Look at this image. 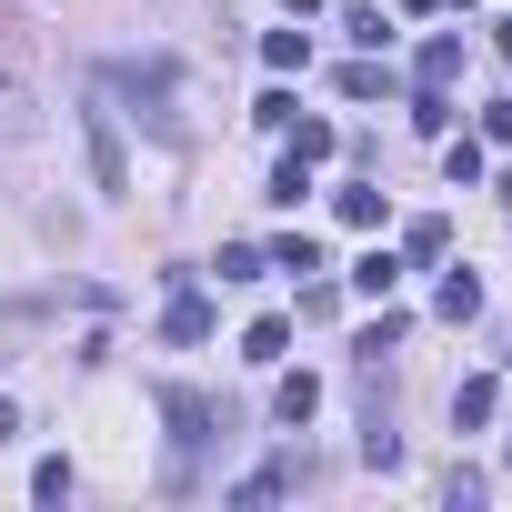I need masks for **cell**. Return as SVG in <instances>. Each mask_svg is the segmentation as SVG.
<instances>
[{
    "label": "cell",
    "instance_id": "1",
    "mask_svg": "<svg viewBox=\"0 0 512 512\" xmlns=\"http://www.w3.org/2000/svg\"><path fill=\"white\" fill-rule=\"evenodd\" d=\"M111 91H121L161 141H181V111H171V101H181V61H161V51H151V61H121V71H111Z\"/></svg>",
    "mask_w": 512,
    "mask_h": 512
},
{
    "label": "cell",
    "instance_id": "2",
    "mask_svg": "<svg viewBox=\"0 0 512 512\" xmlns=\"http://www.w3.org/2000/svg\"><path fill=\"white\" fill-rule=\"evenodd\" d=\"M161 422H171V442H181V462H171V492H191V452L221 432V402H211V392H191V382H161Z\"/></svg>",
    "mask_w": 512,
    "mask_h": 512
},
{
    "label": "cell",
    "instance_id": "3",
    "mask_svg": "<svg viewBox=\"0 0 512 512\" xmlns=\"http://www.w3.org/2000/svg\"><path fill=\"white\" fill-rule=\"evenodd\" d=\"M81 141H91V191L131 201V161H121V111L111 101H81Z\"/></svg>",
    "mask_w": 512,
    "mask_h": 512
},
{
    "label": "cell",
    "instance_id": "4",
    "mask_svg": "<svg viewBox=\"0 0 512 512\" xmlns=\"http://www.w3.org/2000/svg\"><path fill=\"white\" fill-rule=\"evenodd\" d=\"M0 141H41V81L11 41H0Z\"/></svg>",
    "mask_w": 512,
    "mask_h": 512
},
{
    "label": "cell",
    "instance_id": "5",
    "mask_svg": "<svg viewBox=\"0 0 512 512\" xmlns=\"http://www.w3.org/2000/svg\"><path fill=\"white\" fill-rule=\"evenodd\" d=\"M161 342H181V352H191V342H211V292H191V282H181V292L161 302Z\"/></svg>",
    "mask_w": 512,
    "mask_h": 512
},
{
    "label": "cell",
    "instance_id": "6",
    "mask_svg": "<svg viewBox=\"0 0 512 512\" xmlns=\"http://www.w3.org/2000/svg\"><path fill=\"white\" fill-rule=\"evenodd\" d=\"M292 482H302V462L282 452V462H262V472H251V482H231V502H241V512H262V502H282Z\"/></svg>",
    "mask_w": 512,
    "mask_h": 512
},
{
    "label": "cell",
    "instance_id": "7",
    "mask_svg": "<svg viewBox=\"0 0 512 512\" xmlns=\"http://www.w3.org/2000/svg\"><path fill=\"white\" fill-rule=\"evenodd\" d=\"M492 412H502V382H492V372H472V382L452 392V432H482Z\"/></svg>",
    "mask_w": 512,
    "mask_h": 512
},
{
    "label": "cell",
    "instance_id": "8",
    "mask_svg": "<svg viewBox=\"0 0 512 512\" xmlns=\"http://www.w3.org/2000/svg\"><path fill=\"white\" fill-rule=\"evenodd\" d=\"M282 352H292V322H282V312H262V322L241 332V362H262V372H272Z\"/></svg>",
    "mask_w": 512,
    "mask_h": 512
},
{
    "label": "cell",
    "instance_id": "9",
    "mask_svg": "<svg viewBox=\"0 0 512 512\" xmlns=\"http://www.w3.org/2000/svg\"><path fill=\"white\" fill-rule=\"evenodd\" d=\"M422 81H432V91L462 81V31H432V41H422Z\"/></svg>",
    "mask_w": 512,
    "mask_h": 512
},
{
    "label": "cell",
    "instance_id": "10",
    "mask_svg": "<svg viewBox=\"0 0 512 512\" xmlns=\"http://www.w3.org/2000/svg\"><path fill=\"white\" fill-rule=\"evenodd\" d=\"M272 412H282V422H312V412H322V382H312V372H282V382H272Z\"/></svg>",
    "mask_w": 512,
    "mask_h": 512
},
{
    "label": "cell",
    "instance_id": "11",
    "mask_svg": "<svg viewBox=\"0 0 512 512\" xmlns=\"http://www.w3.org/2000/svg\"><path fill=\"white\" fill-rule=\"evenodd\" d=\"M442 251H452V221H442V211H422V221L402 231V262H442Z\"/></svg>",
    "mask_w": 512,
    "mask_h": 512
},
{
    "label": "cell",
    "instance_id": "12",
    "mask_svg": "<svg viewBox=\"0 0 512 512\" xmlns=\"http://www.w3.org/2000/svg\"><path fill=\"white\" fill-rule=\"evenodd\" d=\"M332 211H342L352 231H382V211H392V201H382L372 181H352V191H332Z\"/></svg>",
    "mask_w": 512,
    "mask_h": 512
},
{
    "label": "cell",
    "instance_id": "13",
    "mask_svg": "<svg viewBox=\"0 0 512 512\" xmlns=\"http://www.w3.org/2000/svg\"><path fill=\"white\" fill-rule=\"evenodd\" d=\"M432 312H442V322H472V312H482V282H472V272H442Z\"/></svg>",
    "mask_w": 512,
    "mask_h": 512
},
{
    "label": "cell",
    "instance_id": "14",
    "mask_svg": "<svg viewBox=\"0 0 512 512\" xmlns=\"http://www.w3.org/2000/svg\"><path fill=\"white\" fill-rule=\"evenodd\" d=\"M392 282H402V251H362V262H352V292H372V302H382Z\"/></svg>",
    "mask_w": 512,
    "mask_h": 512
},
{
    "label": "cell",
    "instance_id": "15",
    "mask_svg": "<svg viewBox=\"0 0 512 512\" xmlns=\"http://www.w3.org/2000/svg\"><path fill=\"white\" fill-rule=\"evenodd\" d=\"M221 282H262L272 272V251H251V241H221V262H211Z\"/></svg>",
    "mask_w": 512,
    "mask_h": 512
},
{
    "label": "cell",
    "instance_id": "16",
    "mask_svg": "<svg viewBox=\"0 0 512 512\" xmlns=\"http://www.w3.org/2000/svg\"><path fill=\"white\" fill-rule=\"evenodd\" d=\"M262 61H272V71H302V61H312V31H262Z\"/></svg>",
    "mask_w": 512,
    "mask_h": 512
},
{
    "label": "cell",
    "instance_id": "17",
    "mask_svg": "<svg viewBox=\"0 0 512 512\" xmlns=\"http://www.w3.org/2000/svg\"><path fill=\"white\" fill-rule=\"evenodd\" d=\"M382 91H392V71H382V61H372V51H362V61H352V71H342V101H382Z\"/></svg>",
    "mask_w": 512,
    "mask_h": 512
},
{
    "label": "cell",
    "instance_id": "18",
    "mask_svg": "<svg viewBox=\"0 0 512 512\" xmlns=\"http://www.w3.org/2000/svg\"><path fill=\"white\" fill-rule=\"evenodd\" d=\"M412 131H432V141H442V131H452V91H432V81H422V91H412Z\"/></svg>",
    "mask_w": 512,
    "mask_h": 512
},
{
    "label": "cell",
    "instance_id": "19",
    "mask_svg": "<svg viewBox=\"0 0 512 512\" xmlns=\"http://www.w3.org/2000/svg\"><path fill=\"white\" fill-rule=\"evenodd\" d=\"M442 171H452V191H472V181H482V141H452V131H442Z\"/></svg>",
    "mask_w": 512,
    "mask_h": 512
},
{
    "label": "cell",
    "instance_id": "20",
    "mask_svg": "<svg viewBox=\"0 0 512 512\" xmlns=\"http://www.w3.org/2000/svg\"><path fill=\"white\" fill-rule=\"evenodd\" d=\"M342 31H352L362 51H392V31H382V11H372V0H352V11H342Z\"/></svg>",
    "mask_w": 512,
    "mask_h": 512
},
{
    "label": "cell",
    "instance_id": "21",
    "mask_svg": "<svg viewBox=\"0 0 512 512\" xmlns=\"http://www.w3.org/2000/svg\"><path fill=\"white\" fill-rule=\"evenodd\" d=\"M292 151H302V161H332L342 131H332V121H292Z\"/></svg>",
    "mask_w": 512,
    "mask_h": 512
},
{
    "label": "cell",
    "instance_id": "22",
    "mask_svg": "<svg viewBox=\"0 0 512 512\" xmlns=\"http://www.w3.org/2000/svg\"><path fill=\"white\" fill-rule=\"evenodd\" d=\"M272 272H322V241H312V231H292V241L272 251Z\"/></svg>",
    "mask_w": 512,
    "mask_h": 512
},
{
    "label": "cell",
    "instance_id": "23",
    "mask_svg": "<svg viewBox=\"0 0 512 512\" xmlns=\"http://www.w3.org/2000/svg\"><path fill=\"white\" fill-rule=\"evenodd\" d=\"M302 191H312V161H302V151H282V171H272V201H302Z\"/></svg>",
    "mask_w": 512,
    "mask_h": 512
},
{
    "label": "cell",
    "instance_id": "24",
    "mask_svg": "<svg viewBox=\"0 0 512 512\" xmlns=\"http://www.w3.org/2000/svg\"><path fill=\"white\" fill-rule=\"evenodd\" d=\"M442 502H452V512H472V502H482V472H472V462H452V472H442Z\"/></svg>",
    "mask_w": 512,
    "mask_h": 512
},
{
    "label": "cell",
    "instance_id": "25",
    "mask_svg": "<svg viewBox=\"0 0 512 512\" xmlns=\"http://www.w3.org/2000/svg\"><path fill=\"white\" fill-rule=\"evenodd\" d=\"M31 502H71V462H41L31 472Z\"/></svg>",
    "mask_w": 512,
    "mask_h": 512
},
{
    "label": "cell",
    "instance_id": "26",
    "mask_svg": "<svg viewBox=\"0 0 512 512\" xmlns=\"http://www.w3.org/2000/svg\"><path fill=\"white\" fill-rule=\"evenodd\" d=\"M482 141H492V151H512V101H492V111H482Z\"/></svg>",
    "mask_w": 512,
    "mask_h": 512
},
{
    "label": "cell",
    "instance_id": "27",
    "mask_svg": "<svg viewBox=\"0 0 512 512\" xmlns=\"http://www.w3.org/2000/svg\"><path fill=\"white\" fill-rule=\"evenodd\" d=\"M0 442H21V402H0Z\"/></svg>",
    "mask_w": 512,
    "mask_h": 512
},
{
    "label": "cell",
    "instance_id": "28",
    "mask_svg": "<svg viewBox=\"0 0 512 512\" xmlns=\"http://www.w3.org/2000/svg\"><path fill=\"white\" fill-rule=\"evenodd\" d=\"M282 11H292V21H302V11H332V0H282Z\"/></svg>",
    "mask_w": 512,
    "mask_h": 512
},
{
    "label": "cell",
    "instance_id": "29",
    "mask_svg": "<svg viewBox=\"0 0 512 512\" xmlns=\"http://www.w3.org/2000/svg\"><path fill=\"white\" fill-rule=\"evenodd\" d=\"M492 51H502V61H512V21H502V31H492Z\"/></svg>",
    "mask_w": 512,
    "mask_h": 512
},
{
    "label": "cell",
    "instance_id": "30",
    "mask_svg": "<svg viewBox=\"0 0 512 512\" xmlns=\"http://www.w3.org/2000/svg\"><path fill=\"white\" fill-rule=\"evenodd\" d=\"M402 11H442V0H402Z\"/></svg>",
    "mask_w": 512,
    "mask_h": 512
},
{
    "label": "cell",
    "instance_id": "31",
    "mask_svg": "<svg viewBox=\"0 0 512 512\" xmlns=\"http://www.w3.org/2000/svg\"><path fill=\"white\" fill-rule=\"evenodd\" d=\"M502 462H512V442H502Z\"/></svg>",
    "mask_w": 512,
    "mask_h": 512
}]
</instances>
